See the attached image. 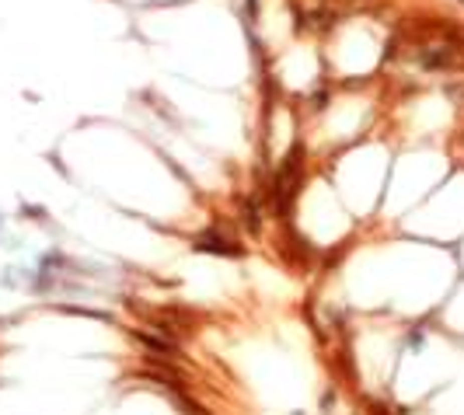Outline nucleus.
I'll list each match as a JSON object with an SVG mask.
<instances>
[{
  "mask_svg": "<svg viewBox=\"0 0 464 415\" xmlns=\"http://www.w3.org/2000/svg\"><path fill=\"white\" fill-rule=\"evenodd\" d=\"M196 248H199V251H217V255H237V251H241L237 244H231V241L220 237V234H203V237L196 241Z\"/></svg>",
  "mask_w": 464,
  "mask_h": 415,
  "instance_id": "1",
  "label": "nucleus"
},
{
  "mask_svg": "<svg viewBox=\"0 0 464 415\" xmlns=\"http://www.w3.org/2000/svg\"><path fill=\"white\" fill-rule=\"evenodd\" d=\"M136 342L143 349H154L161 356H171L175 352V342H168V339H161V335H150V332H136Z\"/></svg>",
  "mask_w": 464,
  "mask_h": 415,
  "instance_id": "2",
  "label": "nucleus"
},
{
  "mask_svg": "<svg viewBox=\"0 0 464 415\" xmlns=\"http://www.w3.org/2000/svg\"><path fill=\"white\" fill-rule=\"evenodd\" d=\"M447 63H450L447 53H426V56H422V67L426 70H440V67H447Z\"/></svg>",
  "mask_w": 464,
  "mask_h": 415,
  "instance_id": "3",
  "label": "nucleus"
}]
</instances>
